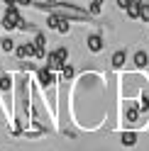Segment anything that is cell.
Returning <instances> with one entry per match:
<instances>
[{
  "label": "cell",
  "mask_w": 149,
  "mask_h": 151,
  "mask_svg": "<svg viewBox=\"0 0 149 151\" xmlns=\"http://www.w3.org/2000/svg\"><path fill=\"white\" fill-rule=\"evenodd\" d=\"M120 139H122V146H135L137 144V134H135V132H125Z\"/></svg>",
  "instance_id": "obj_9"
},
{
  "label": "cell",
  "mask_w": 149,
  "mask_h": 151,
  "mask_svg": "<svg viewBox=\"0 0 149 151\" xmlns=\"http://www.w3.org/2000/svg\"><path fill=\"white\" fill-rule=\"evenodd\" d=\"M37 78H39V83L44 88H49L54 81H56V76H54V71L51 68H42V71H37Z\"/></svg>",
  "instance_id": "obj_3"
},
{
  "label": "cell",
  "mask_w": 149,
  "mask_h": 151,
  "mask_svg": "<svg viewBox=\"0 0 149 151\" xmlns=\"http://www.w3.org/2000/svg\"><path fill=\"white\" fill-rule=\"evenodd\" d=\"M125 117H127V122H137V117H139V110H137V107L127 110V115H125Z\"/></svg>",
  "instance_id": "obj_15"
},
{
  "label": "cell",
  "mask_w": 149,
  "mask_h": 151,
  "mask_svg": "<svg viewBox=\"0 0 149 151\" xmlns=\"http://www.w3.org/2000/svg\"><path fill=\"white\" fill-rule=\"evenodd\" d=\"M125 12L129 15V20H139V0H132V3L127 5Z\"/></svg>",
  "instance_id": "obj_7"
},
{
  "label": "cell",
  "mask_w": 149,
  "mask_h": 151,
  "mask_svg": "<svg viewBox=\"0 0 149 151\" xmlns=\"http://www.w3.org/2000/svg\"><path fill=\"white\" fill-rule=\"evenodd\" d=\"M37 10H44V12H56L61 17H69V20H78V22H86L90 12L88 10H83V7L78 5H73V3H32Z\"/></svg>",
  "instance_id": "obj_1"
},
{
  "label": "cell",
  "mask_w": 149,
  "mask_h": 151,
  "mask_svg": "<svg viewBox=\"0 0 149 151\" xmlns=\"http://www.w3.org/2000/svg\"><path fill=\"white\" fill-rule=\"evenodd\" d=\"M56 29H59L61 34H69V32H71V20H69V17H61L59 24H56Z\"/></svg>",
  "instance_id": "obj_11"
},
{
  "label": "cell",
  "mask_w": 149,
  "mask_h": 151,
  "mask_svg": "<svg viewBox=\"0 0 149 151\" xmlns=\"http://www.w3.org/2000/svg\"><path fill=\"white\" fill-rule=\"evenodd\" d=\"M73 73H76V68H73V66H69V63H64V68H61V78H64V81H71V78H73Z\"/></svg>",
  "instance_id": "obj_13"
},
{
  "label": "cell",
  "mask_w": 149,
  "mask_h": 151,
  "mask_svg": "<svg viewBox=\"0 0 149 151\" xmlns=\"http://www.w3.org/2000/svg\"><path fill=\"white\" fill-rule=\"evenodd\" d=\"M44 3H56V0H44Z\"/></svg>",
  "instance_id": "obj_21"
},
{
  "label": "cell",
  "mask_w": 149,
  "mask_h": 151,
  "mask_svg": "<svg viewBox=\"0 0 149 151\" xmlns=\"http://www.w3.org/2000/svg\"><path fill=\"white\" fill-rule=\"evenodd\" d=\"M34 44H39V46H44V44H46V37L37 32V39H34Z\"/></svg>",
  "instance_id": "obj_17"
},
{
  "label": "cell",
  "mask_w": 149,
  "mask_h": 151,
  "mask_svg": "<svg viewBox=\"0 0 149 151\" xmlns=\"http://www.w3.org/2000/svg\"><path fill=\"white\" fill-rule=\"evenodd\" d=\"M100 5H103V0H93V5H90L88 12H90V15H98V12H100Z\"/></svg>",
  "instance_id": "obj_16"
},
{
  "label": "cell",
  "mask_w": 149,
  "mask_h": 151,
  "mask_svg": "<svg viewBox=\"0 0 149 151\" xmlns=\"http://www.w3.org/2000/svg\"><path fill=\"white\" fill-rule=\"evenodd\" d=\"M0 51H5V54H12V51H15V42L10 39V37L0 39Z\"/></svg>",
  "instance_id": "obj_8"
},
{
  "label": "cell",
  "mask_w": 149,
  "mask_h": 151,
  "mask_svg": "<svg viewBox=\"0 0 149 151\" xmlns=\"http://www.w3.org/2000/svg\"><path fill=\"white\" fill-rule=\"evenodd\" d=\"M139 20L149 22V3H139Z\"/></svg>",
  "instance_id": "obj_14"
},
{
  "label": "cell",
  "mask_w": 149,
  "mask_h": 151,
  "mask_svg": "<svg viewBox=\"0 0 149 151\" xmlns=\"http://www.w3.org/2000/svg\"><path fill=\"white\" fill-rule=\"evenodd\" d=\"M139 3H149V0H139Z\"/></svg>",
  "instance_id": "obj_22"
},
{
  "label": "cell",
  "mask_w": 149,
  "mask_h": 151,
  "mask_svg": "<svg viewBox=\"0 0 149 151\" xmlns=\"http://www.w3.org/2000/svg\"><path fill=\"white\" fill-rule=\"evenodd\" d=\"M0 29H3V24H0Z\"/></svg>",
  "instance_id": "obj_23"
},
{
  "label": "cell",
  "mask_w": 149,
  "mask_h": 151,
  "mask_svg": "<svg viewBox=\"0 0 149 151\" xmlns=\"http://www.w3.org/2000/svg\"><path fill=\"white\" fill-rule=\"evenodd\" d=\"M34 0H15V5H22V7H27V5H32Z\"/></svg>",
  "instance_id": "obj_19"
},
{
  "label": "cell",
  "mask_w": 149,
  "mask_h": 151,
  "mask_svg": "<svg viewBox=\"0 0 149 151\" xmlns=\"http://www.w3.org/2000/svg\"><path fill=\"white\" fill-rule=\"evenodd\" d=\"M3 3H5V5H15V0H3Z\"/></svg>",
  "instance_id": "obj_20"
},
{
  "label": "cell",
  "mask_w": 149,
  "mask_h": 151,
  "mask_svg": "<svg viewBox=\"0 0 149 151\" xmlns=\"http://www.w3.org/2000/svg\"><path fill=\"white\" fill-rule=\"evenodd\" d=\"M10 88H12V78H10L7 73H0V90H3V93H7Z\"/></svg>",
  "instance_id": "obj_10"
},
{
  "label": "cell",
  "mask_w": 149,
  "mask_h": 151,
  "mask_svg": "<svg viewBox=\"0 0 149 151\" xmlns=\"http://www.w3.org/2000/svg\"><path fill=\"white\" fill-rule=\"evenodd\" d=\"M125 59H127V54H125V51H115L110 61H113V66H115V68H120V66L125 63Z\"/></svg>",
  "instance_id": "obj_12"
},
{
  "label": "cell",
  "mask_w": 149,
  "mask_h": 151,
  "mask_svg": "<svg viewBox=\"0 0 149 151\" xmlns=\"http://www.w3.org/2000/svg\"><path fill=\"white\" fill-rule=\"evenodd\" d=\"M129 3H132V0H117V7H120V10H127Z\"/></svg>",
  "instance_id": "obj_18"
},
{
  "label": "cell",
  "mask_w": 149,
  "mask_h": 151,
  "mask_svg": "<svg viewBox=\"0 0 149 151\" xmlns=\"http://www.w3.org/2000/svg\"><path fill=\"white\" fill-rule=\"evenodd\" d=\"M15 56H17L20 61H25L27 56H32V44H20V46L15 49Z\"/></svg>",
  "instance_id": "obj_5"
},
{
  "label": "cell",
  "mask_w": 149,
  "mask_h": 151,
  "mask_svg": "<svg viewBox=\"0 0 149 151\" xmlns=\"http://www.w3.org/2000/svg\"><path fill=\"white\" fill-rule=\"evenodd\" d=\"M22 15L20 12H17V5H7V10H5V17H3V22H0V24H3V29H20V27H22Z\"/></svg>",
  "instance_id": "obj_2"
},
{
  "label": "cell",
  "mask_w": 149,
  "mask_h": 151,
  "mask_svg": "<svg viewBox=\"0 0 149 151\" xmlns=\"http://www.w3.org/2000/svg\"><path fill=\"white\" fill-rule=\"evenodd\" d=\"M147 93H149V90H147Z\"/></svg>",
  "instance_id": "obj_24"
},
{
  "label": "cell",
  "mask_w": 149,
  "mask_h": 151,
  "mask_svg": "<svg viewBox=\"0 0 149 151\" xmlns=\"http://www.w3.org/2000/svg\"><path fill=\"white\" fill-rule=\"evenodd\" d=\"M135 66H137V68H147V66H149L147 51H137V54H135Z\"/></svg>",
  "instance_id": "obj_6"
},
{
  "label": "cell",
  "mask_w": 149,
  "mask_h": 151,
  "mask_svg": "<svg viewBox=\"0 0 149 151\" xmlns=\"http://www.w3.org/2000/svg\"><path fill=\"white\" fill-rule=\"evenodd\" d=\"M100 49H103V39H100L98 34H90V37H88V51L98 54Z\"/></svg>",
  "instance_id": "obj_4"
}]
</instances>
